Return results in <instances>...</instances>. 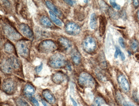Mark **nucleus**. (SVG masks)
Here are the masks:
<instances>
[{"mask_svg":"<svg viewBox=\"0 0 139 106\" xmlns=\"http://www.w3.org/2000/svg\"><path fill=\"white\" fill-rule=\"evenodd\" d=\"M121 51L120 50V49L119 48V47H117L116 51H115V54H114V57L115 58H117L118 55H120V53H121Z\"/></svg>","mask_w":139,"mask_h":106,"instance_id":"2f4dec72","label":"nucleus"},{"mask_svg":"<svg viewBox=\"0 0 139 106\" xmlns=\"http://www.w3.org/2000/svg\"><path fill=\"white\" fill-rule=\"evenodd\" d=\"M0 68L2 71L5 74H10L13 72V69L12 67L11 64H10L9 61L7 59L1 61Z\"/></svg>","mask_w":139,"mask_h":106,"instance_id":"ddd939ff","label":"nucleus"},{"mask_svg":"<svg viewBox=\"0 0 139 106\" xmlns=\"http://www.w3.org/2000/svg\"><path fill=\"white\" fill-rule=\"evenodd\" d=\"M58 42L59 48L64 51H70L72 47L71 42L64 37H61L59 39Z\"/></svg>","mask_w":139,"mask_h":106,"instance_id":"9d476101","label":"nucleus"},{"mask_svg":"<svg viewBox=\"0 0 139 106\" xmlns=\"http://www.w3.org/2000/svg\"><path fill=\"white\" fill-rule=\"evenodd\" d=\"M65 31L69 34L77 35L79 34L81 29L79 26L76 23L73 22H70L66 25Z\"/></svg>","mask_w":139,"mask_h":106,"instance_id":"6e6552de","label":"nucleus"},{"mask_svg":"<svg viewBox=\"0 0 139 106\" xmlns=\"http://www.w3.org/2000/svg\"><path fill=\"white\" fill-rule=\"evenodd\" d=\"M80 85L85 88H93L95 86V81L90 74L87 72H83L80 74L78 78Z\"/></svg>","mask_w":139,"mask_h":106,"instance_id":"20e7f679","label":"nucleus"},{"mask_svg":"<svg viewBox=\"0 0 139 106\" xmlns=\"http://www.w3.org/2000/svg\"><path fill=\"white\" fill-rule=\"evenodd\" d=\"M45 3L46 5L47 6V7L52 11L53 13H55L56 14H57L58 16L59 17H62L63 16V14L59 10L58 8H57L55 5L53 4V3H52L50 1L48 0H46L45 1Z\"/></svg>","mask_w":139,"mask_h":106,"instance_id":"a211bd4d","label":"nucleus"},{"mask_svg":"<svg viewBox=\"0 0 139 106\" xmlns=\"http://www.w3.org/2000/svg\"><path fill=\"white\" fill-rule=\"evenodd\" d=\"M138 19H139V11H138Z\"/></svg>","mask_w":139,"mask_h":106,"instance_id":"ea45409f","label":"nucleus"},{"mask_svg":"<svg viewBox=\"0 0 139 106\" xmlns=\"http://www.w3.org/2000/svg\"><path fill=\"white\" fill-rule=\"evenodd\" d=\"M123 105L124 106H135L131 102L126 101H124L123 102Z\"/></svg>","mask_w":139,"mask_h":106,"instance_id":"473e14b6","label":"nucleus"},{"mask_svg":"<svg viewBox=\"0 0 139 106\" xmlns=\"http://www.w3.org/2000/svg\"><path fill=\"white\" fill-rule=\"evenodd\" d=\"M118 81L120 86L123 92H128L129 91L130 85L125 76L123 75H120L118 77Z\"/></svg>","mask_w":139,"mask_h":106,"instance_id":"9b49d317","label":"nucleus"},{"mask_svg":"<svg viewBox=\"0 0 139 106\" xmlns=\"http://www.w3.org/2000/svg\"><path fill=\"white\" fill-rule=\"evenodd\" d=\"M20 31L23 35L31 41H33L34 39V35L32 31L28 25L22 23L19 26Z\"/></svg>","mask_w":139,"mask_h":106,"instance_id":"1a4fd4ad","label":"nucleus"},{"mask_svg":"<svg viewBox=\"0 0 139 106\" xmlns=\"http://www.w3.org/2000/svg\"><path fill=\"white\" fill-rule=\"evenodd\" d=\"M64 2H66V3H68L70 6H73L75 4L76 1L74 0H64Z\"/></svg>","mask_w":139,"mask_h":106,"instance_id":"72a5a7b5","label":"nucleus"},{"mask_svg":"<svg viewBox=\"0 0 139 106\" xmlns=\"http://www.w3.org/2000/svg\"><path fill=\"white\" fill-rule=\"evenodd\" d=\"M99 32L101 36L103 35L106 26V19L104 16L101 15L99 18Z\"/></svg>","mask_w":139,"mask_h":106,"instance_id":"6ab92c4d","label":"nucleus"},{"mask_svg":"<svg viewBox=\"0 0 139 106\" xmlns=\"http://www.w3.org/2000/svg\"><path fill=\"white\" fill-rule=\"evenodd\" d=\"M66 63L65 57L59 53L54 54L49 59V65L52 68H63L65 66Z\"/></svg>","mask_w":139,"mask_h":106,"instance_id":"7ed1b4c3","label":"nucleus"},{"mask_svg":"<svg viewBox=\"0 0 139 106\" xmlns=\"http://www.w3.org/2000/svg\"><path fill=\"white\" fill-rule=\"evenodd\" d=\"M52 80L55 83L57 84L62 83L65 80V75L61 72L56 73L52 76Z\"/></svg>","mask_w":139,"mask_h":106,"instance_id":"dca6fc26","label":"nucleus"},{"mask_svg":"<svg viewBox=\"0 0 139 106\" xmlns=\"http://www.w3.org/2000/svg\"><path fill=\"white\" fill-rule=\"evenodd\" d=\"M98 106H101V105H98Z\"/></svg>","mask_w":139,"mask_h":106,"instance_id":"a19ab883","label":"nucleus"},{"mask_svg":"<svg viewBox=\"0 0 139 106\" xmlns=\"http://www.w3.org/2000/svg\"><path fill=\"white\" fill-rule=\"evenodd\" d=\"M57 49V46L55 42L51 40L42 41L39 44L38 50L41 53H51Z\"/></svg>","mask_w":139,"mask_h":106,"instance_id":"39448f33","label":"nucleus"},{"mask_svg":"<svg viewBox=\"0 0 139 106\" xmlns=\"http://www.w3.org/2000/svg\"><path fill=\"white\" fill-rule=\"evenodd\" d=\"M71 57L74 64L78 65L81 62V56L77 51L74 50L71 54Z\"/></svg>","mask_w":139,"mask_h":106,"instance_id":"4be33fe9","label":"nucleus"},{"mask_svg":"<svg viewBox=\"0 0 139 106\" xmlns=\"http://www.w3.org/2000/svg\"><path fill=\"white\" fill-rule=\"evenodd\" d=\"M2 29L7 37L12 41L19 40L21 37V35L10 24H4L2 27Z\"/></svg>","mask_w":139,"mask_h":106,"instance_id":"f03ea898","label":"nucleus"},{"mask_svg":"<svg viewBox=\"0 0 139 106\" xmlns=\"http://www.w3.org/2000/svg\"><path fill=\"white\" fill-rule=\"evenodd\" d=\"M70 99H71V101L72 102V104H73L74 106H78V104L76 102V101L71 96H70Z\"/></svg>","mask_w":139,"mask_h":106,"instance_id":"c9c22d12","label":"nucleus"},{"mask_svg":"<svg viewBox=\"0 0 139 106\" xmlns=\"http://www.w3.org/2000/svg\"><path fill=\"white\" fill-rule=\"evenodd\" d=\"M8 61L11 64L12 67L14 69H18L19 68L20 64L17 58L14 56H12L8 58Z\"/></svg>","mask_w":139,"mask_h":106,"instance_id":"412c9836","label":"nucleus"},{"mask_svg":"<svg viewBox=\"0 0 139 106\" xmlns=\"http://www.w3.org/2000/svg\"><path fill=\"white\" fill-rule=\"evenodd\" d=\"M36 37L39 39L48 38L50 37V33L46 30L37 27L35 29Z\"/></svg>","mask_w":139,"mask_h":106,"instance_id":"f8f14e48","label":"nucleus"},{"mask_svg":"<svg viewBox=\"0 0 139 106\" xmlns=\"http://www.w3.org/2000/svg\"><path fill=\"white\" fill-rule=\"evenodd\" d=\"M2 89L8 95H13L17 89L16 82L12 78L5 79L2 84Z\"/></svg>","mask_w":139,"mask_h":106,"instance_id":"423d86ee","label":"nucleus"},{"mask_svg":"<svg viewBox=\"0 0 139 106\" xmlns=\"http://www.w3.org/2000/svg\"><path fill=\"white\" fill-rule=\"evenodd\" d=\"M40 23L43 26L47 28H53L54 26L48 17L45 16H41L40 18Z\"/></svg>","mask_w":139,"mask_h":106,"instance_id":"f3484780","label":"nucleus"},{"mask_svg":"<svg viewBox=\"0 0 139 106\" xmlns=\"http://www.w3.org/2000/svg\"><path fill=\"white\" fill-rule=\"evenodd\" d=\"M49 14H50V18L52 21H53L55 24L57 25V26H63L62 22L60 20V19H59L57 17V16H56V15L54 13H53L51 11H50Z\"/></svg>","mask_w":139,"mask_h":106,"instance_id":"b1692460","label":"nucleus"},{"mask_svg":"<svg viewBox=\"0 0 139 106\" xmlns=\"http://www.w3.org/2000/svg\"><path fill=\"white\" fill-rule=\"evenodd\" d=\"M134 4L135 6H137L139 5V0H134Z\"/></svg>","mask_w":139,"mask_h":106,"instance_id":"e433bc0d","label":"nucleus"},{"mask_svg":"<svg viewBox=\"0 0 139 106\" xmlns=\"http://www.w3.org/2000/svg\"><path fill=\"white\" fill-rule=\"evenodd\" d=\"M31 101L33 104V105H34V106H39V102L35 98H32Z\"/></svg>","mask_w":139,"mask_h":106,"instance_id":"7c9ffc66","label":"nucleus"},{"mask_svg":"<svg viewBox=\"0 0 139 106\" xmlns=\"http://www.w3.org/2000/svg\"><path fill=\"white\" fill-rule=\"evenodd\" d=\"M42 95L45 100L50 104H53L55 103L56 100L53 94L50 90L45 89L43 91Z\"/></svg>","mask_w":139,"mask_h":106,"instance_id":"2eb2a0df","label":"nucleus"},{"mask_svg":"<svg viewBox=\"0 0 139 106\" xmlns=\"http://www.w3.org/2000/svg\"><path fill=\"white\" fill-rule=\"evenodd\" d=\"M67 66L68 69H69V70H70V71H71V66H70V65H67Z\"/></svg>","mask_w":139,"mask_h":106,"instance_id":"58836bf2","label":"nucleus"},{"mask_svg":"<svg viewBox=\"0 0 139 106\" xmlns=\"http://www.w3.org/2000/svg\"><path fill=\"white\" fill-rule=\"evenodd\" d=\"M110 2L112 6L116 10H120V6L117 4L114 0H110Z\"/></svg>","mask_w":139,"mask_h":106,"instance_id":"bb28decb","label":"nucleus"},{"mask_svg":"<svg viewBox=\"0 0 139 106\" xmlns=\"http://www.w3.org/2000/svg\"><path fill=\"white\" fill-rule=\"evenodd\" d=\"M42 68H43V64H42V63H41L39 65L36 67L35 69V71L37 74H39L42 70Z\"/></svg>","mask_w":139,"mask_h":106,"instance_id":"cd10ccee","label":"nucleus"},{"mask_svg":"<svg viewBox=\"0 0 139 106\" xmlns=\"http://www.w3.org/2000/svg\"><path fill=\"white\" fill-rule=\"evenodd\" d=\"M120 57H121V59L122 60V61H124L125 59V56L124 53L121 52V53H120Z\"/></svg>","mask_w":139,"mask_h":106,"instance_id":"f704fd0d","label":"nucleus"},{"mask_svg":"<svg viewBox=\"0 0 139 106\" xmlns=\"http://www.w3.org/2000/svg\"><path fill=\"white\" fill-rule=\"evenodd\" d=\"M130 45L131 49L134 52L137 51L139 49V43L136 40H131L130 43Z\"/></svg>","mask_w":139,"mask_h":106,"instance_id":"393cba45","label":"nucleus"},{"mask_svg":"<svg viewBox=\"0 0 139 106\" xmlns=\"http://www.w3.org/2000/svg\"><path fill=\"white\" fill-rule=\"evenodd\" d=\"M4 50L8 54H13L16 53V49L15 48L13 44L8 41L4 44Z\"/></svg>","mask_w":139,"mask_h":106,"instance_id":"aec40b11","label":"nucleus"},{"mask_svg":"<svg viewBox=\"0 0 139 106\" xmlns=\"http://www.w3.org/2000/svg\"><path fill=\"white\" fill-rule=\"evenodd\" d=\"M119 42L120 43V45L123 48H125V43H124V40H123V39L122 37H120L119 39Z\"/></svg>","mask_w":139,"mask_h":106,"instance_id":"c756f323","label":"nucleus"},{"mask_svg":"<svg viewBox=\"0 0 139 106\" xmlns=\"http://www.w3.org/2000/svg\"><path fill=\"white\" fill-rule=\"evenodd\" d=\"M35 88L34 86L31 84H27L24 86L23 89V92L24 95L28 98L32 97L33 95L35 93Z\"/></svg>","mask_w":139,"mask_h":106,"instance_id":"4468645a","label":"nucleus"},{"mask_svg":"<svg viewBox=\"0 0 139 106\" xmlns=\"http://www.w3.org/2000/svg\"><path fill=\"white\" fill-rule=\"evenodd\" d=\"M31 43L30 40H21L18 41L16 44V49L20 56L24 58L30 57Z\"/></svg>","mask_w":139,"mask_h":106,"instance_id":"f257e3e1","label":"nucleus"},{"mask_svg":"<svg viewBox=\"0 0 139 106\" xmlns=\"http://www.w3.org/2000/svg\"><path fill=\"white\" fill-rule=\"evenodd\" d=\"M16 103L17 106H29L25 101L20 98H16Z\"/></svg>","mask_w":139,"mask_h":106,"instance_id":"a878e982","label":"nucleus"},{"mask_svg":"<svg viewBox=\"0 0 139 106\" xmlns=\"http://www.w3.org/2000/svg\"><path fill=\"white\" fill-rule=\"evenodd\" d=\"M41 102L42 103V104L43 106H48V105L47 104V103H46V102L44 101V100H42V101H41Z\"/></svg>","mask_w":139,"mask_h":106,"instance_id":"4c0bfd02","label":"nucleus"},{"mask_svg":"<svg viewBox=\"0 0 139 106\" xmlns=\"http://www.w3.org/2000/svg\"><path fill=\"white\" fill-rule=\"evenodd\" d=\"M94 106V105H92V106Z\"/></svg>","mask_w":139,"mask_h":106,"instance_id":"79ce46f5","label":"nucleus"},{"mask_svg":"<svg viewBox=\"0 0 139 106\" xmlns=\"http://www.w3.org/2000/svg\"><path fill=\"white\" fill-rule=\"evenodd\" d=\"M95 103H96L98 105H101V104L104 103V100L102 98H99V97H98L95 99Z\"/></svg>","mask_w":139,"mask_h":106,"instance_id":"c85d7f7f","label":"nucleus"},{"mask_svg":"<svg viewBox=\"0 0 139 106\" xmlns=\"http://www.w3.org/2000/svg\"><path fill=\"white\" fill-rule=\"evenodd\" d=\"M89 25H90L91 28L92 29H95L97 27V16H96V14L95 13H92L91 16Z\"/></svg>","mask_w":139,"mask_h":106,"instance_id":"5701e85b","label":"nucleus"},{"mask_svg":"<svg viewBox=\"0 0 139 106\" xmlns=\"http://www.w3.org/2000/svg\"><path fill=\"white\" fill-rule=\"evenodd\" d=\"M83 47L86 52L91 53L96 48V42L95 39L88 36L85 38L83 42Z\"/></svg>","mask_w":139,"mask_h":106,"instance_id":"0eeeda50","label":"nucleus"}]
</instances>
